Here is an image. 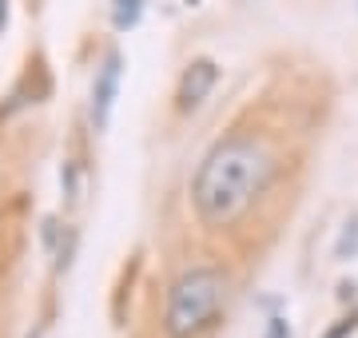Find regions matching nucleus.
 Here are the masks:
<instances>
[{
	"label": "nucleus",
	"instance_id": "2",
	"mask_svg": "<svg viewBox=\"0 0 358 338\" xmlns=\"http://www.w3.org/2000/svg\"><path fill=\"white\" fill-rule=\"evenodd\" d=\"M227 307V274L219 267H187L167 286L164 335L167 338H203Z\"/></svg>",
	"mask_w": 358,
	"mask_h": 338
},
{
	"label": "nucleus",
	"instance_id": "8",
	"mask_svg": "<svg viewBox=\"0 0 358 338\" xmlns=\"http://www.w3.org/2000/svg\"><path fill=\"white\" fill-rule=\"evenodd\" d=\"M355 326H358V318H355V314H350V318H343V323L334 326V330H331V335H327V338H346V335H355Z\"/></svg>",
	"mask_w": 358,
	"mask_h": 338
},
{
	"label": "nucleus",
	"instance_id": "5",
	"mask_svg": "<svg viewBox=\"0 0 358 338\" xmlns=\"http://www.w3.org/2000/svg\"><path fill=\"white\" fill-rule=\"evenodd\" d=\"M143 4H148V0H112V24L120 28V32H131V28L140 24Z\"/></svg>",
	"mask_w": 358,
	"mask_h": 338
},
{
	"label": "nucleus",
	"instance_id": "10",
	"mask_svg": "<svg viewBox=\"0 0 358 338\" xmlns=\"http://www.w3.org/2000/svg\"><path fill=\"white\" fill-rule=\"evenodd\" d=\"M28 338H40V335H28Z\"/></svg>",
	"mask_w": 358,
	"mask_h": 338
},
{
	"label": "nucleus",
	"instance_id": "3",
	"mask_svg": "<svg viewBox=\"0 0 358 338\" xmlns=\"http://www.w3.org/2000/svg\"><path fill=\"white\" fill-rule=\"evenodd\" d=\"M215 84H219V64H215V60H207V56L192 60V64L183 68V76H179V88H176V108L183 112V116H192V112H199V108L207 104V96L215 91Z\"/></svg>",
	"mask_w": 358,
	"mask_h": 338
},
{
	"label": "nucleus",
	"instance_id": "9",
	"mask_svg": "<svg viewBox=\"0 0 358 338\" xmlns=\"http://www.w3.org/2000/svg\"><path fill=\"white\" fill-rule=\"evenodd\" d=\"M8 24V0H0V28Z\"/></svg>",
	"mask_w": 358,
	"mask_h": 338
},
{
	"label": "nucleus",
	"instance_id": "4",
	"mask_svg": "<svg viewBox=\"0 0 358 338\" xmlns=\"http://www.w3.org/2000/svg\"><path fill=\"white\" fill-rule=\"evenodd\" d=\"M120 80H124V56L112 48V52L103 56L100 72H96V84H92V124H96V131H103L108 119H112L115 96H120Z\"/></svg>",
	"mask_w": 358,
	"mask_h": 338
},
{
	"label": "nucleus",
	"instance_id": "1",
	"mask_svg": "<svg viewBox=\"0 0 358 338\" xmlns=\"http://www.w3.org/2000/svg\"><path fill=\"white\" fill-rule=\"evenodd\" d=\"M275 179V156L267 143L247 135V131H231L199 159L192 179V207L195 219L223 231L231 223H239L251 211L263 191Z\"/></svg>",
	"mask_w": 358,
	"mask_h": 338
},
{
	"label": "nucleus",
	"instance_id": "7",
	"mask_svg": "<svg viewBox=\"0 0 358 338\" xmlns=\"http://www.w3.org/2000/svg\"><path fill=\"white\" fill-rule=\"evenodd\" d=\"M267 338H291V326H287V318H271V323H267Z\"/></svg>",
	"mask_w": 358,
	"mask_h": 338
},
{
	"label": "nucleus",
	"instance_id": "6",
	"mask_svg": "<svg viewBox=\"0 0 358 338\" xmlns=\"http://www.w3.org/2000/svg\"><path fill=\"white\" fill-rule=\"evenodd\" d=\"M346 247H350V255L358 251V223H346V235H343V243H338V259L346 255Z\"/></svg>",
	"mask_w": 358,
	"mask_h": 338
}]
</instances>
